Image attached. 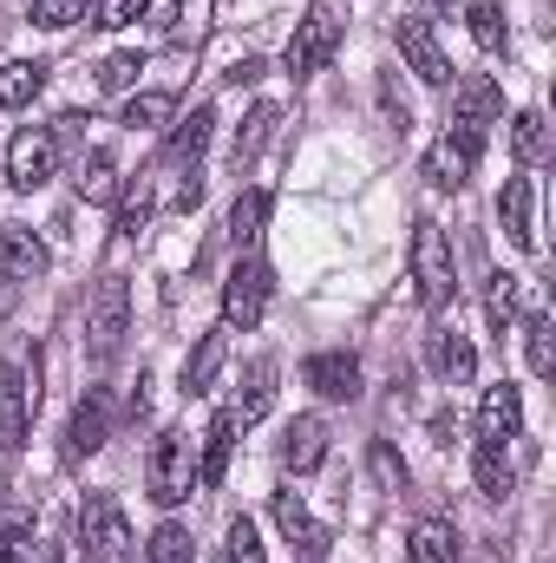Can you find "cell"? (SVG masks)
<instances>
[{
    "label": "cell",
    "mask_w": 556,
    "mask_h": 563,
    "mask_svg": "<svg viewBox=\"0 0 556 563\" xmlns=\"http://www.w3.org/2000/svg\"><path fill=\"white\" fill-rule=\"evenodd\" d=\"M144 492L170 511V505H184L190 492H197V439L190 432H177V426H164L157 439H151V459H144Z\"/></svg>",
    "instance_id": "6da1fadb"
},
{
    "label": "cell",
    "mask_w": 556,
    "mask_h": 563,
    "mask_svg": "<svg viewBox=\"0 0 556 563\" xmlns=\"http://www.w3.org/2000/svg\"><path fill=\"white\" fill-rule=\"evenodd\" d=\"M407 269H413L419 301H425V308H445V301L458 295V256H452V236H445L432 217H419V223H413V243H407Z\"/></svg>",
    "instance_id": "7a4b0ae2"
},
{
    "label": "cell",
    "mask_w": 556,
    "mask_h": 563,
    "mask_svg": "<svg viewBox=\"0 0 556 563\" xmlns=\"http://www.w3.org/2000/svg\"><path fill=\"white\" fill-rule=\"evenodd\" d=\"M79 551L86 563H119L125 558V544H132V518H125V505L112 498V492H92L86 505H79Z\"/></svg>",
    "instance_id": "3957f363"
},
{
    "label": "cell",
    "mask_w": 556,
    "mask_h": 563,
    "mask_svg": "<svg viewBox=\"0 0 556 563\" xmlns=\"http://www.w3.org/2000/svg\"><path fill=\"white\" fill-rule=\"evenodd\" d=\"M341 53V20H334V7L327 0H314L301 20H294V33H288V53H281V66L294 73V79H314L327 59Z\"/></svg>",
    "instance_id": "277c9868"
},
{
    "label": "cell",
    "mask_w": 556,
    "mask_h": 563,
    "mask_svg": "<svg viewBox=\"0 0 556 563\" xmlns=\"http://www.w3.org/2000/svg\"><path fill=\"white\" fill-rule=\"evenodd\" d=\"M33 407H40V354H33V367L0 361V452H20L26 445Z\"/></svg>",
    "instance_id": "5b68a950"
},
{
    "label": "cell",
    "mask_w": 556,
    "mask_h": 563,
    "mask_svg": "<svg viewBox=\"0 0 556 563\" xmlns=\"http://www.w3.org/2000/svg\"><path fill=\"white\" fill-rule=\"evenodd\" d=\"M269 288H276V276L263 256H236V269L223 276V328H256L269 308Z\"/></svg>",
    "instance_id": "8992f818"
},
{
    "label": "cell",
    "mask_w": 556,
    "mask_h": 563,
    "mask_svg": "<svg viewBox=\"0 0 556 563\" xmlns=\"http://www.w3.org/2000/svg\"><path fill=\"white\" fill-rule=\"evenodd\" d=\"M125 328H132V288H125V276H105L99 282V295H92V308H86L92 361H112L119 341H125Z\"/></svg>",
    "instance_id": "52a82bcc"
},
{
    "label": "cell",
    "mask_w": 556,
    "mask_h": 563,
    "mask_svg": "<svg viewBox=\"0 0 556 563\" xmlns=\"http://www.w3.org/2000/svg\"><path fill=\"white\" fill-rule=\"evenodd\" d=\"M53 170H59V139H53V125H20L13 144H7V184H13V190H40V184H53Z\"/></svg>",
    "instance_id": "ba28073f"
},
{
    "label": "cell",
    "mask_w": 556,
    "mask_h": 563,
    "mask_svg": "<svg viewBox=\"0 0 556 563\" xmlns=\"http://www.w3.org/2000/svg\"><path fill=\"white\" fill-rule=\"evenodd\" d=\"M491 119H504V92H498V79H485V73H478V79H458V92H452V119H445V125H452L458 139L485 144V125H491Z\"/></svg>",
    "instance_id": "9c48e42d"
},
{
    "label": "cell",
    "mask_w": 556,
    "mask_h": 563,
    "mask_svg": "<svg viewBox=\"0 0 556 563\" xmlns=\"http://www.w3.org/2000/svg\"><path fill=\"white\" fill-rule=\"evenodd\" d=\"M301 380H308L321 400H354V394H360V354H347V347H321V354H308Z\"/></svg>",
    "instance_id": "30bf717a"
},
{
    "label": "cell",
    "mask_w": 556,
    "mask_h": 563,
    "mask_svg": "<svg viewBox=\"0 0 556 563\" xmlns=\"http://www.w3.org/2000/svg\"><path fill=\"white\" fill-rule=\"evenodd\" d=\"M400 59L413 66L425 86H452V59H445V46L432 40V26L413 20V13H400Z\"/></svg>",
    "instance_id": "8fae6325"
},
{
    "label": "cell",
    "mask_w": 556,
    "mask_h": 563,
    "mask_svg": "<svg viewBox=\"0 0 556 563\" xmlns=\"http://www.w3.org/2000/svg\"><path fill=\"white\" fill-rule=\"evenodd\" d=\"M269 518H276V531H281V538H288V544H294V551H301L308 563L327 558V531H321V525L308 518L301 492H276V498H269Z\"/></svg>",
    "instance_id": "7c38bea8"
},
{
    "label": "cell",
    "mask_w": 556,
    "mask_h": 563,
    "mask_svg": "<svg viewBox=\"0 0 556 563\" xmlns=\"http://www.w3.org/2000/svg\"><path fill=\"white\" fill-rule=\"evenodd\" d=\"M46 269H53L46 243H40L26 223H0V276L7 282H40Z\"/></svg>",
    "instance_id": "4fadbf2b"
},
{
    "label": "cell",
    "mask_w": 556,
    "mask_h": 563,
    "mask_svg": "<svg viewBox=\"0 0 556 563\" xmlns=\"http://www.w3.org/2000/svg\"><path fill=\"white\" fill-rule=\"evenodd\" d=\"M269 407H276V361L256 354V361L243 367V387H236V400H230L223 413L236 426H256V420H269Z\"/></svg>",
    "instance_id": "5bb4252c"
},
{
    "label": "cell",
    "mask_w": 556,
    "mask_h": 563,
    "mask_svg": "<svg viewBox=\"0 0 556 563\" xmlns=\"http://www.w3.org/2000/svg\"><path fill=\"white\" fill-rule=\"evenodd\" d=\"M281 465H288L294 478H308V472L327 465V420H321V413H301V420L281 432Z\"/></svg>",
    "instance_id": "9a60e30c"
},
{
    "label": "cell",
    "mask_w": 556,
    "mask_h": 563,
    "mask_svg": "<svg viewBox=\"0 0 556 563\" xmlns=\"http://www.w3.org/2000/svg\"><path fill=\"white\" fill-rule=\"evenodd\" d=\"M478 151H485V144L458 139V132H438V139H432V151H425V177H432V190H458V184L471 177Z\"/></svg>",
    "instance_id": "2e32d148"
},
{
    "label": "cell",
    "mask_w": 556,
    "mask_h": 563,
    "mask_svg": "<svg viewBox=\"0 0 556 563\" xmlns=\"http://www.w3.org/2000/svg\"><path fill=\"white\" fill-rule=\"evenodd\" d=\"M498 223L518 250H537V184L531 177H511L504 197H498Z\"/></svg>",
    "instance_id": "e0dca14e"
},
{
    "label": "cell",
    "mask_w": 556,
    "mask_h": 563,
    "mask_svg": "<svg viewBox=\"0 0 556 563\" xmlns=\"http://www.w3.org/2000/svg\"><path fill=\"white\" fill-rule=\"evenodd\" d=\"M524 432V394L511 387V380H498V387H485V400H478V439H518Z\"/></svg>",
    "instance_id": "ac0fdd59"
},
{
    "label": "cell",
    "mask_w": 556,
    "mask_h": 563,
    "mask_svg": "<svg viewBox=\"0 0 556 563\" xmlns=\"http://www.w3.org/2000/svg\"><path fill=\"white\" fill-rule=\"evenodd\" d=\"M223 361H230V328H210V334L190 347V361H184V400H203V394L216 387Z\"/></svg>",
    "instance_id": "d6986e66"
},
{
    "label": "cell",
    "mask_w": 556,
    "mask_h": 563,
    "mask_svg": "<svg viewBox=\"0 0 556 563\" xmlns=\"http://www.w3.org/2000/svg\"><path fill=\"white\" fill-rule=\"evenodd\" d=\"M105 445V394H86L79 407H73V420H66V459L79 465V459H92Z\"/></svg>",
    "instance_id": "ffe728a7"
},
{
    "label": "cell",
    "mask_w": 556,
    "mask_h": 563,
    "mask_svg": "<svg viewBox=\"0 0 556 563\" xmlns=\"http://www.w3.org/2000/svg\"><path fill=\"white\" fill-rule=\"evenodd\" d=\"M230 445H236V420L216 413V420L203 426V445H197V485H223V472H230Z\"/></svg>",
    "instance_id": "44dd1931"
},
{
    "label": "cell",
    "mask_w": 556,
    "mask_h": 563,
    "mask_svg": "<svg viewBox=\"0 0 556 563\" xmlns=\"http://www.w3.org/2000/svg\"><path fill=\"white\" fill-rule=\"evenodd\" d=\"M46 92V66L40 59H7L0 66V112H26Z\"/></svg>",
    "instance_id": "7402d4cb"
},
{
    "label": "cell",
    "mask_w": 556,
    "mask_h": 563,
    "mask_svg": "<svg viewBox=\"0 0 556 563\" xmlns=\"http://www.w3.org/2000/svg\"><path fill=\"white\" fill-rule=\"evenodd\" d=\"M210 132H216V112H210V106H190V112L170 125V139H164L170 164H197V157H203V144H210Z\"/></svg>",
    "instance_id": "603a6c76"
},
{
    "label": "cell",
    "mask_w": 556,
    "mask_h": 563,
    "mask_svg": "<svg viewBox=\"0 0 556 563\" xmlns=\"http://www.w3.org/2000/svg\"><path fill=\"white\" fill-rule=\"evenodd\" d=\"M432 367H438L452 387H465V380L478 374V354H471V341H465L458 328H432Z\"/></svg>",
    "instance_id": "cb8c5ba5"
},
{
    "label": "cell",
    "mask_w": 556,
    "mask_h": 563,
    "mask_svg": "<svg viewBox=\"0 0 556 563\" xmlns=\"http://www.w3.org/2000/svg\"><path fill=\"white\" fill-rule=\"evenodd\" d=\"M471 478H478V492L498 505V498H511V485H518V472H511V459H504V445L498 439H478V452H471Z\"/></svg>",
    "instance_id": "d4e9b609"
},
{
    "label": "cell",
    "mask_w": 556,
    "mask_h": 563,
    "mask_svg": "<svg viewBox=\"0 0 556 563\" xmlns=\"http://www.w3.org/2000/svg\"><path fill=\"white\" fill-rule=\"evenodd\" d=\"M458 558V531L445 518H425L407 531V563H452Z\"/></svg>",
    "instance_id": "484cf974"
},
{
    "label": "cell",
    "mask_w": 556,
    "mask_h": 563,
    "mask_svg": "<svg viewBox=\"0 0 556 563\" xmlns=\"http://www.w3.org/2000/svg\"><path fill=\"white\" fill-rule=\"evenodd\" d=\"M269 210H276V197H269V190H243V197L230 203V243H236V250H249V243L263 236Z\"/></svg>",
    "instance_id": "4316f807"
},
{
    "label": "cell",
    "mask_w": 556,
    "mask_h": 563,
    "mask_svg": "<svg viewBox=\"0 0 556 563\" xmlns=\"http://www.w3.org/2000/svg\"><path fill=\"white\" fill-rule=\"evenodd\" d=\"M73 184H79L86 203H112V197H119V157H112V151L79 157V177H73Z\"/></svg>",
    "instance_id": "83f0119b"
},
{
    "label": "cell",
    "mask_w": 556,
    "mask_h": 563,
    "mask_svg": "<svg viewBox=\"0 0 556 563\" xmlns=\"http://www.w3.org/2000/svg\"><path fill=\"white\" fill-rule=\"evenodd\" d=\"M511 157H518L524 170H537V164L551 157V125H544V112H518V119H511Z\"/></svg>",
    "instance_id": "f1b7e54d"
},
{
    "label": "cell",
    "mask_w": 556,
    "mask_h": 563,
    "mask_svg": "<svg viewBox=\"0 0 556 563\" xmlns=\"http://www.w3.org/2000/svg\"><path fill=\"white\" fill-rule=\"evenodd\" d=\"M276 125H281V112H276V106H256V112H249V119L236 125V144H230L236 170H243V164H256V151L269 144V132H276Z\"/></svg>",
    "instance_id": "f546056e"
},
{
    "label": "cell",
    "mask_w": 556,
    "mask_h": 563,
    "mask_svg": "<svg viewBox=\"0 0 556 563\" xmlns=\"http://www.w3.org/2000/svg\"><path fill=\"white\" fill-rule=\"evenodd\" d=\"M524 361H531V374H537V380H551V374H556V328H551V314H531V321H524Z\"/></svg>",
    "instance_id": "4dcf8cb0"
},
{
    "label": "cell",
    "mask_w": 556,
    "mask_h": 563,
    "mask_svg": "<svg viewBox=\"0 0 556 563\" xmlns=\"http://www.w3.org/2000/svg\"><path fill=\"white\" fill-rule=\"evenodd\" d=\"M465 26H471V40H478L485 53H504V40H511V33H504V7H498V0H471V7H465Z\"/></svg>",
    "instance_id": "1f68e13d"
},
{
    "label": "cell",
    "mask_w": 556,
    "mask_h": 563,
    "mask_svg": "<svg viewBox=\"0 0 556 563\" xmlns=\"http://www.w3.org/2000/svg\"><path fill=\"white\" fill-rule=\"evenodd\" d=\"M170 112H177L170 92H132V99H125V132H157Z\"/></svg>",
    "instance_id": "d6a6232c"
},
{
    "label": "cell",
    "mask_w": 556,
    "mask_h": 563,
    "mask_svg": "<svg viewBox=\"0 0 556 563\" xmlns=\"http://www.w3.org/2000/svg\"><path fill=\"white\" fill-rule=\"evenodd\" d=\"M485 314H491V328H498V334L518 321V276H504V269L491 276V288H485Z\"/></svg>",
    "instance_id": "836d02e7"
},
{
    "label": "cell",
    "mask_w": 556,
    "mask_h": 563,
    "mask_svg": "<svg viewBox=\"0 0 556 563\" xmlns=\"http://www.w3.org/2000/svg\"><path fill=\"white\" fill-rule=\"evenodd\" d=\"M86 13H92V0H33V26H46V33H66Z\"/></svg>",
    "instance_id": "e575fe53"
},
{
    "label": "cell",
    "mask_w": 556,
    "mask_h": 563,
    "mask_svg": "<svg viewBox=\"0 0 556 563\" xmlns=\"http://www.w3.org/2000/svg\"><path fill=\"white\" fill-rule=\"evenodd\" d=\"M151 563H197V544L184 525H157L151 531Z\"/></svg>",
    "instance_id": "d590c367"
},
{
    "label": "cell",
    "mask_w": 556,
    "mask_h": 563,
    "mask_svg": "<svg viewBox=\"0 0 556 563\" xmlns=\"http://www.w3.org/2000/svg\"><path fill=\"white\" fill-rule=\"evenodd\" d=\"M144 73V53H112L99 66V92H132V79Z\"/></svg>",
    "instance_id": "8d00e7d4"
},
{
    "label": "cell",
    "mask_w": 556,
    "mask_h": 563,
    "mask_svg": "<svg viewBox=\"0 0 556 563\" xmlns=\"http://www.w3.org/2000/svg\"><path fill=\"white\" fill-rule=\"evenodd\" d=\"M223 563H263V538H256V525H249V518H236V525H230Z\"/></svg>",
    "instance_id": "74e56055"
},
{
    "label": "cell",
    "mask_w": 556,
    "mask_h": 563,
    "mask_svg": "<svg viewBox=\"0 0 556 563\" xmlns=\"http://www.w3.org/2000/svg\"><path fill=\"white\" fill-rule=\"evenodd\" d=\"M144 223H151V190H132V197L119 203V236H138Z\"/></svg>",
    "instance_id": "f35d334b"
},
{
    "label": "cell",
    "mask_w": 556,
    "mask_h": 563,
    "mask_svg": "<svg viewBox=\"0 0 556 563\" xmlns=\"http://www.w3.org/2000/svg\"><path fill=\"white\" fill-rule=\"evenodd\" d=\"M138 20H144V0H99L92 26H138Z\"/></svg>",
    "instance_id": "ab89813d"
},
{
    "label": "cell",
    "mask_w": 556,
    "mask_h": 563,
    "mask_svg": "<svg viewBox=\"0 0 556 563\" xmlns=\"http://www.w3.org/2000/svg\"><path fill=\"white\" fill-rule=\"evenodd\" d=\"M374 472L387 478V492H400V485H407V459H393V445H387V439L374 445Z\"/></svg>",
    "instance_id": "60d3db41"
},
{
    "label": "cell",
    "mask_w": 556,
    "mask_h": 563,
    "mask_svg": "<svg viewBox=\"0 0 556 563\" xmlns=\"http://www.w3.org/2000/svg\"><path fill=\"white\" fill-rule=\"evenodd\" d=\"M177 13H184V0H144V20L151 26H177Z\"/></svg>",
    "instance_id": "b9f144b4"
},
{
    "label": "cell",
    "mask_w": 556,
    "mask_h": 563,
    "mask_svg": "<svg viewBox=\"0 0 556 563\" xmlns=\"http://www.w3.org/2000/svg\"><path fill=\"white\" fill-rule=\"evenodd\" d=\"M13 563H59V544H13Z\"/></svg>",
    "instance_id": "7bdbcfd3"
},
{
    "label": "cell",
    "mask_w": 556,
    "mask_h": 563,
    "mask_svg": "<svg viewBox=\"0 0 556 563\" xmlns=\"http://www.w3.org/2000/svg\"><path fill=\"white\" fill-rule=\"evenodd\" d=\"M230 79H236V86H249V79H263V59H243V66H230Z\"/></svg>",
    "instance_id": "ee69618b"
},
{
    "label": "cell",
    "mask_w": 556,
    "mask_h": 563,
    "mask_svg": "<svg viewBox=\"0 0 556 563\" xmlns=\"http://www.w3.org/2000/svg\"><path fill=\"white\" fill-rule=\"evenodd\" d=\"M0 563H13V544H7V538H0Z\"/></svg>",
    "instance_id": "f6af8a7d"
}]
</instances>
